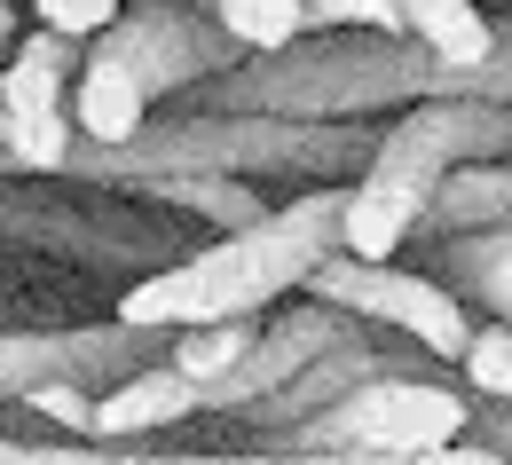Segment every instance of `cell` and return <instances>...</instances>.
Masks as SVG:
<instances>
[{
  "label": "cell",
  "mask_w": 512,
  "mask_h": 465,
  "mask_svg": "<svg viewBox=\"0 0 512 465\" xmlns=\"http://www.w3.org/2000/svg\"><path fill=\"white\" fill-rule=\"evenodd\" d=\"M32 8H40V32H56V40H95L119 16V0H32Z\"/></svg>",
  "instance_id": "obj_18"
},
{
  "label": "cell",
  "mask_w": 512,
  "mask_h": 465,
  "mask_svg": "<svg viewBox=\"0 0 512 465\" xmlns=\"http://www.w3.org/2000/svg\"><path fill=\"white\" fill-rule=\"evenodd\" d=\"M457 371H465L473 402H512V324H473Z\"/></svg>",
  "instance_id": "obj_15"
},
{
  "label": "cell",
  "mask_w": 512,
  "mask_h": 465,
  "mask_svg": "<svg viewBox=\"0 0 512 465\" xmlns=\"http://www.w3.org/2000/svg\"><path fill=\"white\" fill-rule=\"evenodd\" d=\"M355 316H339V308H316V300H300V308H284V316H268V324H253V347L213 379V387H197V410H213V418H237L245 402L276 395L300 363H316L331 339L347 332Z\"/></svg>",
  "instance_id": "obj_10"
},
{
  "label": "cell",
  "mask_w": 512,
  "mask_h": 465,
  "mask_svg": "<svg viewBox=\"0 0 512 465\" xmlns=\"http://www.w3.org/2000/svg\"><path fill=\"white\" fill-rule=\"evenodd\" d=\"M0 150H8V111H0Z\"/></svg>",
  "instance_id": "obj_21"
},
{
  "label": "cell",
  "mask_w": 512,
  "mask_h": 465,
  "mask_svg": "<svg viewBox=\"0 0 512 465\" xmlns=\"http://www.w3.org/2000/svg\"><path fill=\"white\" fill-rule=\"evenodd\" d=\"M205 16H213V32H221L237 56H276V48L308 40L300 0H205Z\"/></svg>",
  "instance_id": "obj_14"
},
{
  "label": "cell",
  "mask_w": 512,
  "mask_h": 465,
  "mask_svg": "<svg viewBox=\"0 0 512 465\" xmlns=\"http://www.w3.org/2000/svg\"><path fill=\"white\" fill-rule=\"evenodd\" d=\"M8 40H16V16H8V0H0V48H8Z\"/></svg>",
  "instance_id": "obj_20"
},
{
  "label": "cell",
  "mask_w": 512,
  "mask_h": 465,
  "mask_svg": "<svg viewBox=\"0 0 512 465\" xmlns=\"http://www.w3.org/2000/svg\"><path fill=\"white\" fill-rule=\"evenodd\" d=\"M166 355V332H134V324H71V332H0V402L32 395L48 379L71 387H111L142 363Z\"/></svg>",
  "instance_id": "obj_9"
},
{
  "label": "cell",
  "mask_w": 512,
  "mask_h": 465,
  "mask_svg": "<svg viewBox=\"0 0 512 465\" xmlns=\"http://www.w3.org/2000/svg\"><path fill=\"white\" fill-rule=\"evenodd\" d=\"M95 48L134 79V95H142L150 111H158L166 95H190L205 79H221L229 64H245V56L213 32V16H197L190 0H127V8L95 32Z\"/></svg>",
  "instance_id": "obj_7"
},
{
  "label": "cell",
  "mask_w": 512,
  "mask_h": 465,
  "mask_svg": "<svg viewBox=\"0 0 512 465\" xmlns=\"http://www.w3.org/2000/svg\"><path fill=\"white\" fill-rule=\"evenodd\" d=\"M379 127L371 119H268V111H166L127 142L95 150L71 134L48 182L119 190L142 174H229V182H355Z\"/></svg>",
  "instance_id": "obj_1"
},
{
  "label": "cell",
  "mask_w": 512,
  "mask_h": 465,
  "mask_svg": "<svg viewBox=\"0 0 512 465\" xmlns=\"http://www.w3.org/2000/svg\"><path fill=\"white\" fill-rule=\"evenodd\" d=\"M95 395L103 387H71V379H48V387H32V395H16L32 418H56V426H71V434H87V418H95Z\"/></svg>",
  "instance_id": "obj_17"
},
{
  "label": "cell",
  "mask_w": 512,
  "mask_h": 465,
  "mask_svg": "<svg viewBox=\"0 0 512 465\" xmlns=\"http://www.w3.org/2000/svg\"><path fill=\"white\" fill-rule=\"evenodd\" d=\"M300 16H308V32H402V16H394V0H300Z\"/></svg>",
  "instance_id": "obj_16"
},
{
  "label": "cell",
  "mask_w": 512,
  "mask_h": 465,
  "mask_svg": "<svg viewBox=\"0 0 512 465\" xmlns=\"http://www.w3.org/2000/svg\"><path fill=\"white\" fill-rule=\"evenodd\" d=\"M473 395L442 387L434 371H394V379H363L355 395L323 402L316 418L260 434L253 450H300V458H426L465 442Z\"/></svg>",
  "instance_id": "obj_4"
},
{
  "label": "cell",
  "mask_w": 512,
  "mask_h": 465,
  "mask_svg": "<svg viewBox=\"0 0 512 465\" xmlns=\"http://www.w3.org/2000/svg\"><path fill=\"white\" fill-rule=\"evenodd\" d=\"M489 158H512V103H497V95H434V103H410L394 127H379L363 174L339 198V253L394 261L426 229V198L442 190V174L489 166Z\"/></svg>",
  "instance_id": "obj_3"
},
{
  "label": "cell",
  "mask_w": 512,
  "mask_h": 465,
  "mask_svg": "<svg viewBox=\"0 0 512 465\" xmlns=\"http://www.w3.org/2000/svg\"><path fill=\"white\" fill-rule=\"evenodd\" d=\"M465 442L512 465V402H473V418H465Z\"/></svg>",
  "instance_id": "obj_19"
},
{
  "label": "cell",
  "mask_w": 512,
  "mask_h": 465,
  "mask_svg": "<svg viewBox=\"0 0 512 465\" xmlns=\"http://www.w3.org/2000/svg\"><path fill=\"white\" fill-rule=\"evenodd\" d=\"M339 198L347 190H300V198L268 205L245 229H221L190 245L182 261L150 268L142 284H127L119 316L134 332H190V324H229V316H268L276 300H292L308 284V268L339 253Z\"/></svg>",
  "instance_id": "obj_2"
},
{
  "label": "cell",
  "mask_w": 512,
  "mask_h": 465,
  "mask_svg": "<svg viewBox=\"0 0 512 465\" xmlns=\"http://www.w3.org/2000/svg\"><path fill=\"white\" fill-rule=\"evenodd\" d=\"M0 237L71 253V261H182V229L142 198H103V190H56L48 174H16L0 182Z\"/></svg>",
  "instance_id": "obj_5"
},
{
  "label": "cell",
  "mask_w": 512,
  "mask_h": 465,
  "mask_svg": "<svg viewBox=\"0 0 512 465\" xmlns=\"http://www.w3.org/2000/svg\"><path fill=\"white\" fill-rule=\"evenodd\" d=\"M434 261H442L434 284L489 308V324H512V229H449Z\"/></svg>",
  "instance_id": "obj_13"
},
{
  "label": "cell",
  "mask_w": 512,
  "mask_h": 465,
  "mask_svg": "<svg viewBox=\"0 0 512 465\" xmlns=\"http://www.w3.org/2000/svg\"><path fill=\"white\" fill-rule=\"evenodd\" d=\"M71 64H79V40L56 32H32V40H8V64H0V111H8V150H0V174H56L71 150Z\"/></svg>",
  "instance_id": "obj_8"
},
{
  "label": "cell",
  "mask_w": 512,
  "mask_h": 465,
  "mask_svg": "<svg viewBox=\"0 0 512 465\" xmlns=\"http://www.w3.org/2000/svg\"><path fill=\"white\" fill-rule=\"evenodd\" d=\"M300 300L339 308V316H355V324H371V332L410 339V347H418V355H434V363H457V355H465V339H473V316H465V300H457L449 284L418 276V268H394V261L331 253V261L308 268Z\"/></svg>",
  "instance_id": "obj_6"
},
{
  "label": "cell",
  "mask_w": 512,
  "mask_h": 465,
  "mask_svg": "<svg viewBox=\"0 0 512 465\" xmlns=\"http://www.w3.org/2000/svg\"><path fill=\"white\" fill-rule=\"evenodd\" d=\"M182 418H197V387L158 355V363H142V371L111 379V387L95 395L87 442H142V434H166V426H182Z\"/></svg>",
  "instance_id": "obj_12"
},
{
  "label": "cell",
  "mask_w": 512,
  "mask_h": 465,
  "mask_svg": "<svg viewBox=\"0 0 512 465\" xmlns=\"http://www.w3.org/2000/svg\"><path fill=\"white\" fill-rule=\"evenodd\" d=\"M0 465H505L473 442H449L426 458H300V450H237V458H213V450H127V442H16L0 434Z\"/></svg>",
  "instance_id": "obj_11"
}]
</instances>
